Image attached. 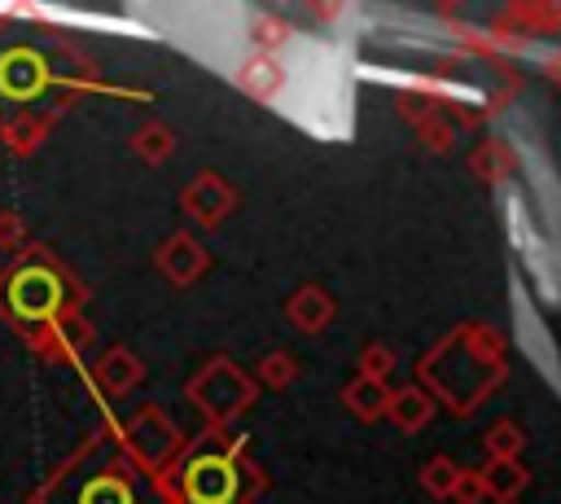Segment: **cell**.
Listing matches in <instances>:
<instances>
[{"label": "cell", "instance_id": "9c48e42d", "mask_svg": "<svg viewBox=\"0 0 561 504\" xmlns=\"http://www.w3.org/2000/svg\"><path fill=\"white\" fill-rule=\"evenodd\" d=\"M184 206L197 215V219H206V224H215L219 215H224V206H228V193L219 188V180H197L188 193H184Z\"/></svg>", "mask_w": 561, "mask_h": 504}, {"label": "cell", "instance_id": "5b68a950", "mask_svg": "<svg viewBox=\"0 0 561 504\" xmlns=\"http://www.w3.org/2000/svg\"><path fill=\"white\" fill-rule=\"evenodd\" d=\"M114 429H118L123 456L136 460L145 473H167L171 469V460L180 451V434L158 408H140L127 425H114Z\"/></svg>", "mask_w": 561, "mask_h": 504}, {"label": "cell", "instance_id": "ba28073f", "mask_svg": "<svg viewBox=\"0 0 561 504\" xmlns=\"http://www.w3.org/2000/svg\"><path fill=\"white\" fill-rule=\"evenodd\" d=\"M202 250H197V241H188V237H171L167 245H162V254H158V267L175 280V285H188L197 272H202Z\"/></svg>", "mask_w": 561, "mask_h": 504}, {"label": "cell", "instance_id": "7a4b0ae2", "mask_svg": "<svg viewBox=\"0 0 561 504\" xmlns=\"http://www.w3.org/2000/svg\"><path fill=\"white\" fill-rule=\"evenodd\" d=\"M66 316H83V285L44 245H26L0 272V320L31 346Z\"/></svg>", "mask_w": 561, "mask_h": 504}, {"label": "cell", "instance_id": "6da1fadb", "mask_svg": "<svg viewBox=\"0 0 561 504\" xmlns=\"http://www.w3.org/2000/svg\"><path fill=\"white\" fill-rule=\"evenodd\" d=\"M92 88L101 79L75 44L13 31L0 13V140L9 153H35L61 110Z\"/></svg>", "mask_w": 561, "mask_h": 504}, {"label": "cell", "instance_id": "8992f818", "mask_svg": "<svg viewBox=\"0 0 561 504\" xmlns=\"http://www.w3.org/2000/svg\"><path fill=\"white\" fill-rule=\"evenodd\" d=\"M88 346H92V324H88L83 316H66L61 324H53L44 337L31 342V351H35L39 359H48V364H70V359H79Z\"/></svg>", "mask_w": 561, "mask_h": 504}, {"label": "cell", "instance_id": "8fae6325", "mask_svg": "<svg viewBox=\"0 0 561 504\" xmlns=\"http://www.w3.org/2000/svg\"><path fill=\"white\" fill-rule=\"evenodd\" d=\"M31 241H26V224L18 210H0V250L4 254H22Z\"/></svg>", "mask_w": 561, "mask_h": 504}, {"label": "cell", "instance_id": "3957f363", "mask_svg": "<svg viewBox=\"0 0 561 504\" xmlns=\"http://www.w3.org/2000/svg\"><path fill=\"white\" fill-rule=\"evenodd\" d=\"M26 504H140L136 473L118 447V429L101 425L88 434L35 491Z\"/></svg>", "mask_w": 561, "mask_h": 504}, {"label": "cell", "instance_id": "52a82bcc", "mask_svg": "<svg viewBox=\"0 0 561 504\" xmlns=\"http://www.w3.org/2000/svg\"><path fill=\"white\" fill-rule=\"evenodd\" d=\"M140 359L127 351V346H110L101 359H96V368H92V381H96V390L105 394V399H118V394H127L136 381H140Z\"/></svg>", "mask_w": 561, "mask_h": 504}, {"label": "cell", "instance_id": "277c9868", "mask_svg": "<svg viewBox=\"0 0 561 504\" xmlns=\"http://www.w3.org/2000/svg\"><path fill=\"white\" fill-rule=\"evenodd\" d=\"M180 504H232L237 495V469L228 460V451L219 447H197L184 456L180 473L167 486Z\"/></svg>", "mask_w": 561, "mask_h": 504}, {"label": "cell", "instance_id": "30bf717a", "mask_svg": "<svg viewBox=\"0 0 561 504\" xmlns=\"http://www.w3.org/2000/svg\"><path fill=\"white\" fill-rule=\"evenodd\" d=\"M131 145H136V153H140V158H149V162H162V158L171 153V131L153 123V127H140Z\"/></svg>", "mask_w": 561, "mask_h": 504}]
</instances>
